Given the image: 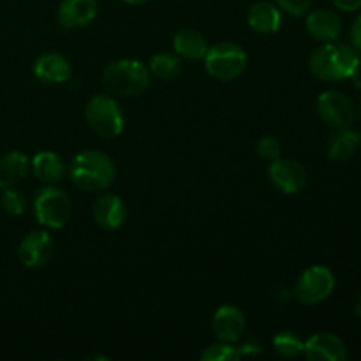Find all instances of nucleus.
<instances>
[{
    "instance_id": "nucleus-1",
    "label": "nucleus",
    "mask_w": 361,
    "mask_h": 361,
    "mask_svg": "<svg viewBox=\"0 0 361 361\" xmlns=\"http://www.w3.org/2000/svg\"><path fill=\"white\" fill-rule=\"evenodd\" d=\"M360 56L355 48L344 44V42H323L310 55V71L314 76L326 83H338L353 78L356 67H358Z\"/></svg>"
},
{
    "instance_id": "nucleus-2",
    "label": "nucleus",
    "mask_w": 361,
    "mask_h": 361,
    "mask_svg": "<svg viewBox=\"0 0 361 361\" xmlns=\"http://www.w3.org/2000/svg\"><path fill=\"white\" fill-rule=\"evenodd\" d=\"M116 175L111 157L104 152L85 150L71 161L69 176L78 189L85 192H99L108 189Z\"/></svg>"
},
{
    "instance_id": "nucleus-3",
    "label": "nucleus",
    "mask_w": 361,
    "mask_h": 361,
    "mask_svg": "<svg viewBox=\"0 0 361 361\" xmlns=\"http://www.w3.org/2000/svg\"><path fill=\"white\" fill-rule=\"evenodd\" d=\"M102 87L115 97H140L150 87V69L137 60H116L102 71Z\"/></svg>"
},
{
    "instance_id": "nucleus-4",
    "label": "nucleus",
    "mask_w": 361,
    "mask_h": 361,
    "mask_svg": "<svg viewBox=\"0 0 361 361\" xmlns=\"http://www.w3.org/2000/svg\"><path fill=\"white\" fill-rule=\"evenodd\" d=\"M85 116H87L90 129L104 140H113V137L120 136L126 127L122 109L111 95H94L87 102Z\"/></svg>"
},
{
    "instance_id": "nucleus-5",
    "label": "nucleus",
    "mask_w": 361,
    "mask_h": 361,
    "mask_svg": "<svg viewBox=\"0 0 361 361\" xmlns=\"http://www.w3.org/2000/svg\"><path fill=\"white\" fill-rule=\"evenodd\" d=\"M247 53L236 42H217L204 55V69L221 81L236 80L247 67Z\"/></svg>"
},
{
    "instance_id": "nucleus-6",
    "label": "nucleus",
    "mask_w": 361,
    "mask_h": 361,
    "mask_svg": "<svg viewBox=\"0 0 361 361\" xmlns=\"http://www.w3.org/2000/svg\"><path fill=\"white\" fill-rule=\"evenodd\" d=\"M34 214L39 224L46 226V228H63L71 217L69 196L59 187H42L34 197Z\"/></svg>"
},
{
    "instance_id": "nucleus-7",
    "label": "nucleus",
    "mask_w": 361,
    "mask_h": 361,
    "mask_svg": "<svg viewBox=\"0 0 361 361\" xmlns=\"http://www.w3.org/2000/svg\"><path fill=\"white\" fill-rule=\"evenodd\" d=\"M335 289V275L330 268L310 267L300 275L295 286V296L305 305H316L324 302Z\"/></svg>"
},
{
    "instance_id": "nucleus-8",
    "label": "nucleus",
    "mask_w": 361,
    "mask_h": 361,
    "mask_svg": "<svg viewBox=\"0 0 361 361\" xmlns=\"http://www.w3.org/2000/svg\"><path fill=\"white\" fill-rule=\"evenodd\" d=\"M316 109L319 118L334 129L351 127L356 118V109L351 99L337 90H328L317 97Z\"/></svg>"
},
{
    "instance_id": "nucleus-9",
    "label": "nucleus",
    "mask_w": 361,
    "mask_h": 361,
    "mask_svg": "<svg viewBox=\"0 0 361 361\" xmlns=\"http://www.w3.org/2000/svg\"><path fill=\"white\" fill-rule=\"evenodd\" d=\"M270 182L274 183L275 189L284 194H298L307 183V171L298 161L293 159H275L271 161L270 169H268Z\"/></svg>"
},
{
    "instance_id": "nucleus-10",
    "label": "nucleus",
    "mask_w": 361,
    "mask_h": 361,
    "mask_svg": "<svg viewBox=\"0 0 361 361\" xmlns=\"http://www.w3.org/2000/svg\"><path fill=\"white\" fill-rule=\"evenodd\" d=\"M303 355L309 361H345L349 358L344 341L328 331L312 335L303 345Z\"/></svg>"
},
{
    "instance_id": "nucleus-11",
    "label": "nucleus",
    "mask_w": 361,
    "mask_h": 361,
    "mask_svg": "<svg viewBox=\"0 0 361 361\" xmlns=\"http://www.w3.org/2000/svg\"><path fill=\"white\" fill-rule=\"evenodd\" d=\"M245 316L235 305H222L215 310L212 319V330L215 338L226 344H235L245 331Z\"/></svg>"
},
{
    "instance_id": "nucleus-12",
    "label": "nucleus",
    "mask_w": 361,
    "mask_h": 361,
    "mask_svg": "<svg viewBox=\"0 0 361 361\" xmlns=\"http://www.w3.org/2000/svg\"><path fill=\"white\" fill-rule=\"evenodd\" d=\"M53 240L46 231H32L18 245V257L27 268H41L49 261Z\"/></svg>"
},
{
    "instance_id": "nucleus-13",
    "label": "nucleus",
    "mask_w": 361,
    "mask_h": 361,
    "mask_svg": "<svg viewBox=\"0 0 361 361\" xmlns=\"http://www.w3.org/2000/svg\"><path fill=\"white\" fill-rule=\"evenodd\" d=\"M94 219L106 231L122 228L127 219V208L122 197L116 194H102L94 203Z\"/></svg>"
},
{
    "instance_id": "nucleus-14",
    "label": "nucleus",
    "mask_w": 361,
    "mask_h": 361,
    "mask_svg": "<svg viewBox=\"0 0 361 361\" xmlns=\"http://www.w3.org/2000/svg\"><path fill=\"white\" fill-rule=\"evenodd\" d=\"M97 0H62L59 7V23L66 30L87 27L97 16Z\"/></svg>"
},
{
    "instance_id": "nucleus-15",
    "label": "nucleus",
    "mask_w": 361,
    "mask_h": 361,
    "mask_svg": "<svg viewBox=\"0 0 361 361\" xmlns=\"http://www.w3.org/2000/svg\"><path fill=\"white\" fill-rule=\"evenodd\" d=\"M307 32L319 42L337 41L342 32V21L335 11L316 9L307 16Z\"/></svg>"
},
{
    "instance_id": "nucleus-16",
    "label": "nucleus",
    "mask_w": 361,
    "mask_h": 361,
    "mask_svg": "<svg viewBox=\"0 0 361 361\" xmlns=\"http://www.w3.org/2000/svg\"><path fill=\"white\" fill-rule=\"evenodd\" d=\"M34 74L42 83H66L71 80V62L60 53H44L34 63Z\"/></svg>"
},
{
    "instance_id": "nucleus-17",
    "label": "nucleus",
    "mask_w": 361,
    "mask_h": 361,
    "mask_svg": "<svg viewBox=\"0 0 361 361\" xmlns=\"http://www.w3.org/2000/svg\"><path fill=\"white\" fill-rule=\"evenodd\" d=\"M247 23L257 34H275L282 25V13L274 2L259 0L247 13Z\"/></svg>"
},
{
    "instance_id": "nucleus-18",
    "label": "nucleus",
    "mask_w": 361,
    "mask_h": 361,
    "mask_svg": "<svg viewBox=\"0 0 361 361\" xmlns=\"http://www.w3.org/2000/svg\"><path fill=\"white\" fill-rule=\"evenodd\" d=\"M28 162L27 155L20 154V152H7L6 155L0 157V190L13 189L14 185L27 178Z\"/></svg>"
},
{
    "instance_id": "nucleus-19",
    "label": "nucleus",
    "mask_w": 361,
    "mask_h": 361,
    "mask_svg": "<svg viewBox=\"0 0 361 361\" xmlns=\"http://www.w3.org/2000/svg\"><path fill=\"white\" fill-rule=\"evenodd\" d=\"M360 145V134L356 130H353L351 127H342V129H338L330 137V143H328V157L337 162L349 161L356 154Z\"/></svg>"
},
{
    "instance_id": "nucleus-20",
    "label": "nucleus",
    "mask_w": 361,
    "mask_h": 361,
    "mask_svg": "<svg viewBox=\"0 0 361 361\" xmlns=\"http://www.w3.org/2000/svg\"><path fill=\"white\" fill-rule=\"evenodd\" d=\"M32 171L37 176V180H41L42 183H53L60 182L66 175V166L63 161L53 152H39L34 159H32Z\"/></svg>"
},
{
    "instance_id": "nucleus-21",
    "label": "nucleus",
    "mask_w": 361,
    "mask_h": 361,
    "mask_svg": "<svg viewBox=\"0 0 361 361\" xmlns=\"http://www.w3.org/2000/svg\"><path fill=\"white\" fill-rule=\"evenodd\" d=\"M173 48L178 56L189 60H200L204 59L208 51L207 39L201 32L192 30V28H185V30H180L178 34L173 39Z\"/></svg>"
},
{
    "instance_id": "nucleus-22",
    "label": "nucleus",
    "mask_w": 361,
    "mask_h": 361,
    "mask_svg": "<svg viewBox=\"0 0 361 361\" xmlns=\"http://www.w3.org/2000/svg\"><path fill=\"white\" fill-rule=\"evenodd\" d=\"M150 73L154 76H157L159 80H175L176 76L182 71V62H180V56L176 53L169 51H161L157 55H154L150 59Z\"/></svg>"
},
{
    "instance_id": "nucleus-23",
    "label": "nucleus",
    "mask_w": 361,
    "mask_h": 361,
    "mask_svg": "<svg viewBox=\"0 0 361 361\" xmlns=\"http://www.w3.org/2000/svg\"><path fill=\"white\" fill-rule=\"evenodd\" d=\"M271 344H274V351L282 358H296V356L303 355L305 342L293 331H281L275 335Z\"/></svg>"
},
{
    "instance_id": "nucleus-24",
    "label": "nucleus",
    "mask_w": 361,
    "mask_h": 361,
    "mask_svg": "<svg viewBox=\"0 0 361 361\" xmlns=\"http://www.w3.org/2000/svg\"><path fill=\"white\" fill-rule=\"evenodd\" d=\"M201 361H236L242 358L238 348H233L231 344L219 342V344L210 345L201 353Z\"/></svg>"
},
{
    "instance_id": "nucleus-25",
    "label": "nucleus",
    "mask_w": 361,
    "mask_h": 361,
    "mask_svg": "<svg viewBox=\"0 0 361 361\" xmlns=\"http://www.w3.org/2000/svg\"><path fill=\"white\" fill-rule=\"evenodd\" d=\"M0 207L11 217H18V215H23L25 212V200L18 190L13 189H4L2 197H0Z\"/></svg>"
},
{
    "instance_id": "nucleus-26",
    "label": "nucleus",
    "mask_w": 361,
    "mask_h": 361,
    "mask_svg": "<svg viewBox=\"0 0 361 361\" xmlns=\"http://www.w3.org/2000/svg\"><path fill=\"white\" fill-rule=\"evenodd\" d=\"M256 150L257 154H259V157L268 159V161H275V159L281 157L282 154L281 143H279V140H275V137L271 136L261 137V140L257 141Z\"/></svg>"
},
{
    "instance_id": "nucleus-27",
    "label": "nucleus",
    "mask_w": 361,
    "mask_h": 361,
    "mask_svg": "<svg viewBox=\"0 0 361 361\" xmlns=\"http://www.w3.org/2000/svg\"><path fill=\"white\" fill-rule=\"evenodd\" d=\"M275 6L291 16H303L309 13L312 0H274Z\"/></svg>"
},
{
    "instance_id": "nucleus-28",
    "label": "nucleus",
    "mask_w": 361,
    "mask_h": 361,
    "mask_svg": "<svg viewBox=\"0 0 361 361\" xmlns=\"http://www.w3.org/2000/svg\"><path fill=\"white\" fill-rule=\"evenodd\" d=\"M351 44L356 51H361V14L351 25Z\"/></svg>"
},
{
    "instance_id": "nucleus-29",
    "label": "nucleus",
    "mask_w": 361,
    "mask_h": 361,
    "mask_svg": "<svg viewBox=\"0 0 361 361\" xmlns=\"http://www.w3.org/2000/svg\"><path fill=\"white\" fill-rule=\"evenodd\" d=\"M335 7L344 13H353V11H358L361 7V0H334Z\"/></svg>"
},
{
    "instance_id": "nucleus-30",
    "label": "nucleus",
    "mask_w": 361,
    "mask_h": 361,
    "mask_svg": "<svg viewBox=\"0 0 361 361\" xmlns=\"http://www.w3.org/2000/svg\"><path fill=\"white\" fill-rule=\"evenodd\" d=\"M238 351L242 356H245V355L254 356V355H259L261 348L256 344V342H247V344H243L242 348H238Z\"/></svg>"
},
{
    "instance_id": "nucleus-31",
    "label": "nucleus",
    "mask_w": 361,
    "mask_h": 361,
    "mask_svg": "<svg viewBox=\"0 0 361 361\" xmlns=\"http://www.w3.org/2000/svg\"><path fill=\"white\" fill-rule=\"evenodd\" d=\"M353 80H355L356 87L361 88V59H360V62H358V67H356L355 74H353Z\"/></svg>"
},
{
    "instance_id": "nucleus-32",
    "label": "nucleus",
    "mask_w": 361,
    "mask_h": 361,
    "mask_svg": "<svg viewBox=\"0 0 361 361\" xmlns=\"http://www.w3.org/2000/svg\"><path fill=\"white\" fill-rule=\"evenodd\" d=\"M355 312H356V316H358V317H360V319H361V293H360L358 300H356V305H355Z\"/></svg>"
},
{
    "instance_id": "nucleus-33",
    "label": "nucleus",
    "mask_w": 361,
    "mask_h": 361,
    "mask_svg": "<svg viewBox=\"0 0 361 361\" xmlns=\"http://www.w3.org/2000/svg\"><path fill=\"white\" fill-rule=\"evenodd\" d=\"M126 4H130V6H140V4L148 2V0H123Z\"/></svg>"
},
{
    "instance_id": "nucleus-34",
    "label": "nucleus",
    "mask_w": 361,
    "mask_h": 361,
    "mask_svg": "<svg viewBox=\"0 0 361 361\" xmlns=\"http://www.w3.org/2000/svg\"><path fill=\"white\" fill-rule=\"evenodd\" d=\"M87 360H104V361H108V358H106V356H88Z\"/></svg>"
},
{
    "instance_id": "nucleus-35",
    "label": "nucleus",
    "mask_w": 361,
    "mask_h": 361,
    "mask_svg": "<svg viewBox=\"0 0 361 361\" xmlns=\"http://www.w3.org/2000/svg\"><path fill=\"white\" fill-rule=\"evenodd\" d=\"M360 106H361V99H360Z\"/></svg>"
}]
</instances>
